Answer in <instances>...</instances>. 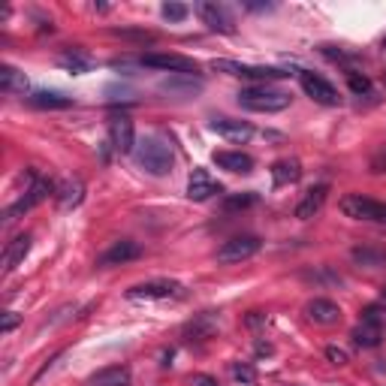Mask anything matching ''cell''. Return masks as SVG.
Here are the masks:
<instances>
[{
  "label": "cell",
  "mask_w": 386,
  "mask_h": 386,
  "mask_svg": "<svg viewBox=\"0 0 386 386\" xmlns=\"http://www.w3.org/2000/svg\"><path fill=\"white\" fill-rule=\"evenodd\" d=\"M133 157H136V163L148 175H157V178L167 175L172 169V163H175V151H172V145L163 136H142L136 142Z\"/></svg>",
  "instance_id": "cell-1"
},
{
  "label": "cell",
  "mask_w": 386,
  "mask_h": 386,
  "mask_svg": "<svg viewBox=\"0 0 386 386\" xmlns=\"http://www.w3.org/2000/svg\"><path fill=\"white\" fill-rule=\"evenodd\" d=\"M235 103L248 112H283L290 103H293V94L290 91H281V88H272V85H254V88H242L235 94Z\"/></svg>",
  "instance_id": "cell-2"
},
{
  "label": "cell",
  "mask_w": 386,
  "mask_h": 386,
  "mask_svg": "<svg viewBox=\"0 0 386 386\" xmlns=\"http://www.w3.org/2000/svg\"><path fill=\"white\" fill-rule=\"evenodd\" d=\"M215 73H226V76H235V78H254V82L259 85H269L275 82V78H287L293 76L290 69H281V67H257V64H239V61H211L208 64Z\"/></svg>",
  "instance_id": "cell-3"
},
{
  "label": "cell",
  "mask_w": 386,
  "mask_h": 386,
  "mask_svg": "<svg viewBox=\"0 0 386 386\" xmlns=\"http://www.w3.org/2000/svg\"><path fill=\"white\" fill-rule=\"evenodd\" d=\"M341 211L353 220H368V224H386V202H377L372 196L347 193L341 200Z\"/></svg>",
  "instance_id": "cell-4"
},
{
  "label": "cell",
  "mask_w": 386,
  "mask_h": 386,
  "mask_svg": "<svg viewBox=\"0 0 386 386\" xmlns=\"http://www.w3.org/2000/svg\"><path fill=\"white\" fill-rule=\"evenodd\" d=\"M139 67L163 69V73H169V76H196V73H200V64H196L193 58H184V54H163V52L142 54Z\"/></svg>",
  "instance_id": "cell-5"
},
{
  "label": "cell",
  "mask_w": 386,
  "mask_h": 386,
  "mask_svg": "<svg viewBox=\"0 0 386 386\" xmlns=\"http://www.w3.org/2000/svg\"><path fill=\"white\" fill-rule=\"evenodd\" d=\"M259 248H263V242L257 239V235H233L230 242H224V245L217 248V263L220 266H235V263H245V259L257 257Z\"/></svg>",
  "instance_id": "cell-6"
},
{
  "label": "cell",
  "mask_w": 386,
  "mask_h": 386,
  "mask_svg": "<svg viewBox=\"0 0 386 386\" xmlns=\"http://www.w3.org/2000/svg\"><path fill=\"white\" fill-rule=\"evenodd\" d=\"M30 184H28V191L25 196H21L15 206L6 208V220H12V217H19V215H25V211H30L34 206H39L43 200H49V193L58 191V184H52L49 178H43V175H36V172H30Z\"/></svg>",
  "instance_id": "cell-7"
},
{
  "label": "cell",
  "mask_w": 386,
  "mask_h": 386,
  "mask_svg": "<svg viewBox=\"0 0 386 386\" xmlns=\"http://www.w3.org/2000/svg\"><path fill=\"white\" fill-rule=\"evenodd\" d=\"M196 15H200L202 25H206L208 30H215V34H233L235 30V21H233V15L224 3L202 0V3H196Z\"/></svg>",
  "instance_id": "cell-8"
},
{
  "label": "cell",
  "mask_w": 386,
  "mask_h": 386,
  "mask_svg": "<svg viewBox=\"0 0 386 386\" xmlns=\"http://www.w3.org/2000/svg\"><path fill=\"white\" fill-rule=\"evenodd\" d=\"M299 82H302V91L308 94L311 100H317V103H323V106H338V103H341L335 85L326 82V78L317 76V73H308V69H302V73H299Z\"/></svg>",
  "instance_id": "cell-9"
},
{
  "label": "cell",
  "mask_w": 386,
  "mask_h": 386,
  "mask_svg": "<svg viewBox=\"0 0 386 386\" xmlns=\"http://www.w3.org/2000/svg\"><path fill=\"white\" fill-rule=\"evenodd\" d=\"M184 296V287L175 281H148V283H136V287L127 290V299L133 302H142V299H181Z\"/></svg>",
  "instance_id": "cell-10"
},
{
  "label": "cell",
  "mask_w": 386,
  "mask_h": 386,
  "mask_svg": "<svg viewBox=\"0 0 386 386\" xmlns=\"http://www.w3.org/2000/svg\"><path fill=\"white\" fill-rule=\"evenodd\" d=\"M109 145H112L118 154H133L136 151V130H133L130 118L118 115V118L109 121Z\"/></svg>",
  "instance_id": "cell-11"
},
{
  "label": "cell",
  "mask_w": 386,
  "mask_h": 386,
  "mask_svg": "<svg viewBox=\"0 0 386 386\" xmlns=\"http://www.w3.org/2000/svg\"><path fill=\"white\" fill-rule=\"evenodd\" d=\"M215 193H220V184L211 178V172L208 169H193L191 178H187V196H191L193 202H206Z\"/></svg>",
  "instance_id": "cell-12"
},
{
  "label": "cell",
  "mask_w": 386,
  "mask_h": 386,
  "mask_svg": "<svg viewBox=\"0 0 386 386\" xmlns=\"http://www.w3.org/2000/svg\"><path fill=\"white\" fill-rule=\"evenodd\" d=\"M211 130H215L217 136H224L226 142H235V145H242V142H248L254 136V127H250L248 121H235V118H215V121H211Z\"/></svg>",
  "instance_id": "cell-13"
},
{
  "label": "cell",
  "mask_w": 386,
  "mask_h": 386,
  "mask_svg": "<svg viewBox=\"0 0 386 386\" xmlns=\"http://www.w3.org/2000/svg\"><path fill=\"white\" fill-rule=\"evenodd\" d=\"M305 314H308V320L317 323V326H335V323L341 320V308H338L332 299H311Z\"/></svg>",
  "instance_id": "cell-14"
},
{
  "label": "cell",
  "mask_w": 386,
  "mask_h": 386,
  "mask_svg": "<svg viewBox=\"0 0 386 386\" xmlns=\"http://www.w3.org/2000/svg\"><path fill=\"white\" fill-rule=\"evenodd\" d=\"M139 257H142V248L136 245V242L124 239V242H115V245L97 259V266H124V263L139 259Z\"/></svg>",
  "instance_id": "cell-15"
},
{
  "label": "cell",
  "mask_w": 386,
  "mask_h": 386,
  "mask_svg": "<svg viewBox=\"0 0 386 386\" xmlns=\"http://www.w3.org/2000/svg\"><path fill=\"white\" fill-rule=\"evenodd\" d=\"M133 374L127 365H109V368H100V372H94L85 386H130Z\"/></svg>",
  "instance_id": "cell-16"
},
{
  "label": "cell",
  "mask_w": 386,
  "mask_h": 386,
  "mask_svg": "<svg viewBox=\"0 0 386 386\" xmlns=\"http://www.w3.org/2000/svg\"><path fill=\"white\" fill-rule=\"evenodd\" d=\"M160 91L163 94H169V97H193V94H200L202 91V78H196V76H169V78H163L160 82Z\"/></svg>",
  "instance_id": "cell-17"
},
{
  "label": "cell",
  "mask_w": 386,
  "mask_h": 386,
  "mask_svg": "<svg viewBox=\"0 0 386 386\" xmlns=\"http://www.w3.org/2000/svg\"><path fill=\"white\" fill-rule=\"evenodd\" d=\"M302 178V163L296 157H283V160H275L272 163V181L275 187H287V184H296Z\"/></svg>",
  "instance_id": "cell-18"
},
{
  "label": "cell",
  "mask_w": 386,
  "mask_h": 386,
  "mask_svg": "<svg viewBox=\"0 0 386 386\" xmlns=\"http://www.w3.org/2000/svg\"><path fill=\"white\" fill-rule=\"evenodd\" d=\"M215 163L220 169L242 172V175H248V172L254 169V157L245 154V151H215Z\"/></svg>",
  "instance_id": "cell-19"
},
{
  "label": "cell",
  "mask_w": 386,
  "mask_h": 386,
  "mask_svg": "<svg viewBox=\"0 0 386 386\" xmlns=\"http://www.w3.org/2000/svg\"><path fill=\"white\" fill-rule=\"evenodd\" d=\"M30 242H34V235H30V233H21V235H15L10 245H6V250H3V272H12L15 266H19L21 259L28 257Z\"/></svg>",
  "instance_id": "cell-20"
},
{
  "label": "cell",
  "mask_w": 386,
  "mask_h": 386,
  "mask_svg": "<svg viewBox=\"0 0 386 386\" xmlns=\"http://www.w3.org/2000/svg\"><path fill=\"white\" fill-rule=\"evenodd\" d=\"M28 103L34 109H69V106H76V100L61 91H34V94H28Z\"/></svg>",
  "instance_id": "cell-21"
},
{
  "label": "cell",
  "mask_w": 386,
  "mask_h": 386,
  "mask_svg": "<svg viewBox=\"0 0 386 386\" xmlns=\"http://www.w3.org/2000/svg\"><path fill=\"white\" fill-rule=\"evenodd\" d=\"M326 193H329V187H326V184L311 187V191L305 193V200L296 206V217H299V220H311V217L323 208V202H326Z\"/></svg>",
  "instance_id": "cell-22"
},
{
  "label": "cell",
  "mask_w": 386,
  "mask_h": 386,
  "mask_svg": "<svg viewBox=\"0 0 386 386\" xmlns=\"http://www.w3.org/2000/svg\"><path fill=\"white\" fill-rule=\"evenodd\" d=\"M217 332V317L215 314H200L193 323H187L184 326V338L187 341H206Z\"/></svg>",
  "instance_id": "cell-23"
},
{
  "label": "cell",
  "mask_w": 386,
  "mask_h": 386,
  "mask_svg": "<svg viewBox=\"0 0 386 386\" xmlns=\"http://www.w3.org/2000/svg\"><path fill=\"white\" fill-rule=\"evenodd\" d=\"M54 196H58V202H61L64 208H76L78 202L85 200V184H82V178H67V181H61L58 191H54Z\"/></svg>",
  "instance_id": "cell-24"
},
{
  "label": "cell",
  "mask_w": 386,
  "mask_h": 386,
  "mask_svg": "<svg viewBox=\"0 0 386 386\" xmlns=\"http://www.w3.org/2000/svg\"><path fill=\"white\" fill-rule=\"evenodd\" d=\"M28 76L21 73V69H15L10 64L0 67V91L3 94H28Z\"/></svg>",
  "instance_id": "cell-25"
},
{
  "label": "cell",
  "mask_w": 386,
  "mask_h": 386,
  "mask_svg": "<svg viewBox=\"0 0 386 386\" xmlns=\"http://www.w3.org/2000/svg\"><path fill=\"white\" fill-rule=\"evenodd\" d=\"M353 344H356L359 350H372V347H377V344L383 341V332H380V326L377 323H365L362 320L356 329H353Z\"/></svg>",
  "instance_id": "cell-26"
},
{
  "label": "cell",
  "mask_w": 386,
  "mask_h": 386,
  "mask_svg": "<svg viewBox=\"0 0 386 386\" xmlns=\"http://www.w3.org/2000/svg\"><path fill=\"white\" fill-rule=\"evenodd\" d=\"M58 64L64 67V69H69V73L82 76V73H88V69H91V58L82 49H69V52H64L58 58Z\"/></svg>",
  "instance_id": "cell-27"
},
{
  "label": "cell",
  "mask_w": 386,
  "mask_h": 386,
  "mask_svg": "<svg viewBox=\"0 0 386 386\" xmlns=\"http://www.w3.org/2000/svg\"><path fill=\"white\" fill-rule=\"evenodd\" d=\"M353 263L368 266V269H377V266H386V250L383 248H353Z\"/></svg>",
  "instance_id": "cell-28"
},
{
  "label": "cell",
  "mask_w": 386,
  "mask_h": 386,
  "mask_svg": "<svg viewBox=\"0 0 386 386\" xmlns=\"http://www.w3.org/2000/svg\"><path fill=\"white\" fill-rule=\"evenodd\" d=\"M347 85L353 94H368L372 91V78L365 73H356V69H347Z\"/></svg>",
  "instance_id": "cell-29"
},
{
  "label": "cell",
  "mask_w": 386,
  "mask_h": 386,
  "mask_svg": "<svg viewBox=\"0 0 386 386\" xmlns=\"http://www.w3.org/2000/svg\"><path fill=\"white\" fill-rule=\"evenodd\" d=\"M160 12H163V19H169V21H184L191 10H187L184 3H172V0H169V3H163Z\"/></svg>",
  "instance_id": "cell-30"
},
{
  "label": "cell",
  "mask_w": 386,
  "mask_h": 386,
  "mask_svg": "<svg viewBox=\"0 0 386 386\" xmlns=\"http://www.w3.org/2000/svg\"><path fill=\"white\" fill-rule=\"evenodd\" d=\"M257 200H259V196H257L254 191L239 193V196H230V200H226V211H233V208H248V206H254Z\"/></svg>",
  "instance_id": "cell-31"
},
{
  "label": "cell",
  "mask_w": 386,
  "mask_h": 386,
  "mask_svg": "<svg viewBox=\"0 0 386 386\" xmlns=\"http://www.w3.org/2000/svg\"><path fill=\"white\" fill-rule=\"evenodd\" d=\"M233 377L239 383H257V372L250 365H245V362H235V365H233Z\"/></svg>",
  "instance_id": "cell-32"
},
{
  "label": "cell",
  "mask_w": 386,
  "mask_h": 386,
  "mask_svg": "<svg viewBox=\"0 0 386 386\" xmlns=\"http://www.w3.org/2000/svg\"><path fill=\"white\" fill-rule=\"evenodd\" d=\"M320 52L326 54L329 61H341V64H350L353 61V54H347L344 49H335V45H320Z\"/></svg>",
  "instance_id": "cell-33"
},
{
  "label": "cell",
  "mask_w": 386,
  "mask_h": 386,
  "mask_svg": "<svg viewBox=\"0 0 386 386\" xmlns=\"http://www.w3.org/2000/svg\"><path fill=\"white\" fill-rule=\"evenodd\" d=\"M326 359L332 362V365H338V368H341V365H347V362H350V356H347V350L335 347V344H332V347H326Z\"/></svg>",
  "instance_id": "cell-34"
},
{
  "label": "cell",
  "mask_w": 386,
  "mask_h": 386,
  "mask_svg": "<svg viewBox=\"0 0 386 386\" xmlns=\"http://www.w3.org/2000/svg\"><path fill=\"white\" fill-rule=\"evenodd\" d=\"M115 36H127V39H136V43H154V34L148 30H112Z\"/></svg>",
  "instance_id": "cell-35"
},
{
  "label": "cell",
  "mask_w": 386,
  "mask_h": 386,
  "mask_svg": "<svg viewBox=\"0 0 386 386\" xmlns=\"http://www.w3.org/2000/svg\"><path fill=\"white\" fill-rule=\"evenodd\" d=\"M19 323H21L19 314H15V311H6V314H3V323H0V332H3V335H10L12 329L19 326Z\"/></svg>",
  "instance_id": "cell-36"
},
{
  "label": "cell",
  "mask_w": 386,
  "mask_h": 386,
  "mask_svg": "<svg viewBox=\"0 0 386 386\" xmlns=\"http://www.w3.org/2000/svg\"><path fill=\"white\" fill-rule=\"evenodd\" d=\"M245 326H248V329H259V326H266V314H263V311H248Z\"/></svg>",
  "instance_id": "cell-37"
},
{
  "label": "cell",
  "mask_w": 386,
  "mask_h": 386,
  "mask_svg": "<svg viewBox=\"0 0 386 386\" xmlns=\"http://www.w3.org/2000/svg\"><path fill=\"white\" fill-rule=\"evenodd\" d=\"M372 172H386V145L377 148V154L372 157Z\"/></svg>",
  "instance_id": "cell-38"
},
{
  "label": "cell",
  "mask_w": 386,
  "mask_h": 386,
  "mask_svg": "<svg viewBox=\"0 0 386 386\" xmlns=\"http://www.w3.org/2000/svg\"><path fill=\"white\" fill-rule=\"evenodd\" d=\"M191 386H220V383H217V377H211V374H193Z\"/></svg>",
  "instance_id": "cell-39"
},
{
  "label": "cell",
  "mask_w": 386,
  "mask_h": 386,
  "mask_svg": "<svg viewBox=\"0 0 386 386\" xmlns=\"http://www.w3.org/2000/svg\"><path fill=\"white\" fill-rule=\"evenodd\" d=\"M362 320H365V323H377V326H380V308H377V305H368V308L362 311Z\"/></svg>",
  "instance_id": "cell-40"
},
{
  "label": "cell",
  "mask_w": 386,
  "mask_h": 386,
  "mask_svg": "<svg viewBox=\"0 0 386 386\" xmlns=\"http://www.w3.org/2000/svg\"><path fill=\"white\" fill-rule=\"evenodd\" d=\"M257 353H266V356H269V353H272V344H263V341H257Z\"/></svg>",
  "instance_id": "cell-41"
},
{
  "label": "cell",
  "mask_w": 386,
  "mask_h": 386,
  "mask_svg": "<svg viewBox=\"0 0 386 386\" xmlns=\"http://www.w3.org/2000/svg\"><path fill=\"white\" fill-rule=\"evenodd\" d=\"M383 299H386V283H383Z\"/></svg>",
  "instance_id": "cell-42"
},
{
  "label": "cell",
  "mask_w": 386,
  "mask_h": 386,
  "mask_svg": "<svg viewBox=\"0 0 386 386\" xmlns=\"http://www.w3.org/2000/svg\"><path fill=\"white\" fill-rule=\"evenodd\" d=\"M383 49H386V39H383Z\"/></svg>",
  "instance_id": "cell-43"
}]
</instances>
